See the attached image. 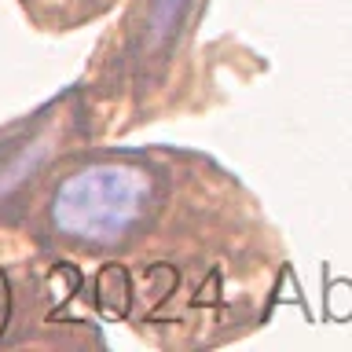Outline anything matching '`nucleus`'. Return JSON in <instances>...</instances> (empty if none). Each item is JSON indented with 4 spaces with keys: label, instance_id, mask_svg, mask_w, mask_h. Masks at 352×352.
<instances>
[{
    "label": "nucleus",
    "instance_id": "obj_1",
    "mask_svg": "<svg viewBox=\"0 0 352 352\" xmlns=\"http://www.w3.org/2000/svg\"><path fill=\"white\" fill-rule=\"evenodd\" d=\"M151 195L154 180L147 169L129 162H96L59 184L52 198V224L66 239L114 246L147 217Z\"/></svg>",
    "mask_w": 352,
    "mask_h": 352
},
{
    "label": "nucleus",
    "instance_id": "obj_2",
    "mask_svg": "<svg viewBox=\"0 0 352 352\" xmlns=\"http://www.w3.org/2000/svg\"><path fill=\"white\" fill-rule=\"evenodd\" d=\"M187 0H151V11H147V44L151 48H165L169 37L180 26V15H184Z\"/></svg>",
    "mask_w": 352,
    "mask_h": 352
}]
</instances>
